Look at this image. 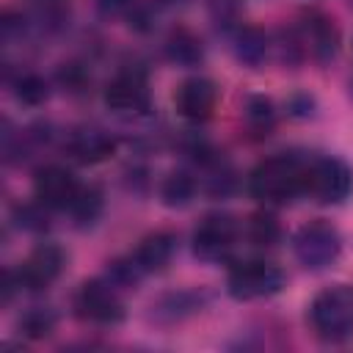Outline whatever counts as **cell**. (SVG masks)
<instances>
[{
	"label": "cell",
	"instance_id": "cell-16",
	"mask_svg": "<svg viewBox=\"0 0 353 353\" xmlns=\"http://www.w3.org/2000/svg\"><path fill=\"white\" fill-rule=\"evenodd\" d=\"M163 50H165V58L176 66H199L204 61L201 39L185 25H176V28L168 30V36L163 41Z\"/></svg>",
	"mask_w": 353,
	"mask_h": 353
},
{
	"label": "cell",
	"instance_id": "cell-14",
	"mask_svg": "<svg viewBox=\"0 0 353 353\" xmlns=\"http://www.w3.org/2000/svg\"><path fill=\"white\" fill-rule=\"evenodd\" d=\"M207 303V295L201 290H174V292H163L160 298L152 301L149 306V320L157 325H174L188 320L190 314L201 312V306Z\"/></svg>",
	"mask_w": 353,
	"mask_h": 353
},
{
	"label": "cell",
	"instance_id": "cell-26",
	"mask_svg": "<svg viewBox=\"0 0 353 353\" xmlns=\"http://www.w3.org/2000/svg\"><path fill=\"white\" fill-rule=\"evenodd\" d=\"M47 210H50V207L41 204L39 199H36V201L17 204V207H14V223H17L19 229H25V232L39 234V232H44V229L50 226V212H47Z\"/></svg>",
	"mask_w": 353,
	"mask_h": 353
},
{
	"label": "cell",
	"instance_id": "cell-11",
	"mask_svg": "<svg viewBox=\"0 0 353 353\" xmlns=\"http://www.w3.org/2000/svg\"><path fill=\"white\" fill-rule=\"evenodd\" d=\"M215 102H218V88L210 77H188L185 83H179L174 94L176 113L193 124L207 121L215 110Z\"/></svg>",
	"mask_w": 353,
	"mask_h": 353
},
{
	"label": "cell",
	"instance_id": "cell-32",
	"mask_svg": "<svg viewBox=\"0 0 353 353\" xmlns=\"http://www.w3.org/2000/svg\"><path fill=\"white\" fill-rule=\"evenodd\" d=\"M350 3H353V0H350Z\"/></svg>",
	"mask_w": 353,
	"mask_h": 353
},
{
	"label": "cell",
	"instance_id": "cell-5",
	"mask_svg": "<svg viewBox=\"0 0 353 353\" xmlns=\"http://www.w3.org/2000/svg\"><path fill=\"white\" fill-rule=\"evenodd\" d=\"M353 190V171L342 157H309L306 193L320 204H342Z\"/></svg>",
	"mask_w": 353,
	"mask_h": 353
},
{
	"label": "cell",
	"instance_id": "cell-7",
	"mask_svg": "<svg viewBox=\"0 0 353 353\" xmlns=\"http://www.w3.org/2000/svg\"><path fill=\"white\" fill-rule=\"evenodd\" d=\"M102 99H105V105L113 113H121V116H143L152 108L149 80H146V74L141 69L127 66V69L116 72L108 80V85L102 91Z\"/></svg>",
	"mask_w": 353,
	"mask_h": 353
},
{
	"label": "cell",
	"instance_id": "cell-21",
	"mask_svg": "<svg viewBox=\"0 0 353 353\" xmlns=\"http://www.w3.org/2000/svg\"><path fill=\"white\" fill-rule=\"evenodd\" d=\"M243 121H245L251 135H256V138L268 135L276 127V108H273V102L268 97H262V94L248 97L245 108H243Z\"/></svg>",
	"mask_w": 353,
	"mask_h": 353
},
{
	"label": "cell",
	"instance_id": "cell-17",
	"mask_svg": "<svg viewBox=\"0 0 353 353\" xmlns=\"http://www.w3.org/2000/svg\"><path fill=\"white\" fill-rule=\"evenodd\" d=\"M232 50H234V58L240 63L256 69V66H262V61L270 52V36L262 28H256V25H240L234 30Z\"/></svg>",
	"mask_w": 353,
	"mask_h": 353
},
{
	"label": "cell",
	"instance_id": "cell-8",
	"mask_svg": "<svg viewBox=\"0 0 353 353\" xmlns=\"http://www.w3.org/2000/svg\"><path fill=\"white\" fill-rule=\"evenodd\" d=\"M237 232L240 229H237V221L232 215H223V212L204 215L199 221V226L193 229V234H190L193 254L204 262H221L234 248Z\"/></svg>",
	"mask_w": 353,
	"mask_h": 353
},
{
	"label": "cell",
	"instance_id": "cell-31",
	"mask_svg": "<svg viewBox=\"0 0 353 353\" xmlns=\"http://www.w3.org/2000/svg\"><path fill=\"white\" fill-rule=\"evenodd\" d=\"M350 88H353V85H350Z\"/></svg>",
	"mask_w": 353,
	"mask_h": 353
},
{
	"label": "cell",
	"instance_id": "cell-1",
	"mask_svg": "<svg viewBox=\"0 0 353 353\" xmlns=\"http://www.w3.org/2000/svg\"><path fill=\"white\" fill-rule=\"evenodd\" d=\"M309 157L295 152H279L259 160L248 174V193L262 204H287L306 193Z\"/></svg>",
	"mask_w": 353,
	"mask_h": 353
},
{
	"label": "cell",
	"instance_id": "cell-20",
	"mask_svg": "<svg viewBox=\"0 0 353 353\" xmlns=\"http://www.w3.org/2000/svg\"><path fill=\"white\" fill-rule=\"evenodd\" d=\"M69 22V0H30V25L55 33Z\"/></svg>",
	"mask_w": 353,
	"mask_h": 353
},
{
	"label": "cell",
	"instance_id": "cell-28",
	"mask_svg": "<svg viewBox=\"0 0 353 353\" xmlns=\"http://www.w3.org/2000/svg\"><path fill=\"white\" fill-rule=\"evenodd\" d=\"M240 6H243V0H210V17H212V22L218 28L221 25L226 28V25H232L237 19Z\"/></svg>",
	"mask_w": 353,
	"mask_h": 353
},
{
	"label": "cell",
	"instance_id": "cell-23",
	"mask_svg": "<svg viewBox=\"0 0 353 353\" xmlns=\"http://www.w3.org/2000/svg\"><path fill=\"white\" fill-rule=\"evenodd\" d=\"M11 85H14V97L28 108H39L50 97V83L39 72H17Z\"/></svg>",
	"mask_w": 353,
	"mask_h": 353
},
{
	"label": "cell",
	"instance_id": "cell-30",
	"mask_svg": "<svg viewBox=\"0 0 353 353\" xmlns=\"http://www.w3.org/2000/svg\"><path fill=\"white\" fill-rule=\"evenodd\" d=\"M287 108H290V116L306 119V116H312V110H314V99H312L309 94H295V97L287 102Z\"/></svg>",
	"mask_w": 353,
	"mask_h": 353
},
{
	"label": "cell",
	"instance_id": "cell-29",
	"mask_svg": "<svg viewBox=\"0 0 353 353\" xmlns=\"http://www.w3.org/2000/svg\"><path fill=\"white\" fill-rule=\"evenodd\" d=\"M94 3L105 17H130L141 0H94Z\"/></svg>",
	"mask_w": 353,
	"mask_h": 353
},
{
	"label": "cell",
	"instance_id": "cell-18",
	"mask_svg": "<svg viewBox=\"0 0 353 353\" xmlns=\"http://www.w3.org/2000/svg\"><path fill=\"white\" fill-rule=\"evenodd\" d=\"M102 207H105V196L97 185H80L77 196L72 199V204L66 207L74 226H91L99 215H102Z\"/></svg>",
	"mask_w": 353,
	"mask_h": 353
},
{
	"label": "cell",
	"instance_id": "cell-27",
	"mask_svg": "<svg viewBox=\"0 0 353 353\" xmlns=\"http://www.w3.org/2000/svg\"><path fill=\"white\" fill-rule=\"evenodd\" d=\"M55 80H58V85H61L66 94H83V91H88V85H91V74H88V69H85V63H77V61L61 63L58 72H55Z\"/></svg>",
	"mask_w": 353,
	"mask_h": 353
},
{
	"label": "cell",
	"instance_id": "cell-3",
	"mask_svg": "<svg viewBox=\"0 0 353 353\" xmlns=\"http://www.w3.org/2000/svg\"><path fill=\"white\" fill-rule=\"evenodd\" d=\"M292 254L306 270H325L342 254V234L331 221H309L295 232Z\"/></svg>",
	"mask_w": 353,
	"mask_h": 353
},
{
	"label": "cell",
	"instance_id": "cell-22",
	"mask_svg": "<svg viewBox=\"0 0 353 353\" xmlns=\"http://www.w3.org/2000/svg\"><path fill=\"white\" fill-rule=\"evenodd\" d=\"M55 325H58V314L50 306H30L17 320V328L25 339H44L55 331Z\"/></svg>",
	"mask_w": 353,
	"mask_h": 353
},
{
	"label": "cell",
	"instance_id": "cell-6",
	"mask_svg": "<svg viewBox=\"0 0 353 353\" xmlns=\"http://www.w3.org/2000/svg\"><path fill=\"white\" fill-rule=\"evenodd\" d=\"M72 309L83 323L94 325H116L124 320V303L108 279L83 281L72 298Z\"/></svg>",
	"mask_w": 353,
	"mask_h": 353
},
{
	"label": "cell",
	"instance_id": "cell-10",
	"mask_svg": "<svg viewBox=\"0 0 353 353\" xmlns=\"http://www.w3.org/2000/svg\"><path fill=\"white\" fill-rule=\"evenodd\" d=\"M63 265H66V251L58 243H41L28 254V259L14 273L22 290L39 292V290H47L63 273Z\"/></svg>",
	"mask_w": 353,
	"mask_h": 353
},
{
	"label": "cell",
	"instance_id": "cell-2",
	"mask_svg": "<svg viewBox=\"0 0 353 353\" xmlns=\"http://www.w3.org/2000/svg\"><path fill=\"white\" fill-rule=\"evenodd\" d=\"M309 323L320 339L342 342L353 336V287H325L309 303Z\"/></svg>",
	"mask_w": 353,
	"mask_h": 353
},
{
	"label": "cell",
	"instance_id": "cell-4",
	"mask_svg": "<svg viewBox=\"0 0 353 353\" xmlns=\"http://www.w3.org/2000/svg\"><path fill=\"white\" fill-rule=\"evenodd\" d=\"M287 276L279 265L265 262V259H245L234 262L226 273V292L234 301H256V298H270L284 287Z\"/></svg>",
	"mask_w": 353,
	"mask_h": 353
},
{
	"label": "cell",
	"instance_id": "cell-19",
	"mask_svg": "<svg viewBox=\"0 0 353 353\" xmlns=\"http://www.w3.org/2000/svg\"><path fill=\"white\" fill-rule=\"evenodd\" d=\"M196 188H199L196 176H190L188 171H171L160 185V201L165 207H174V210L188 207L196 196Z\"/></svg>",
	"mask_w": 353,
	"mask_h": 353
},
{
	"label": "cell",
	"instance_id": "cell-15",
	"mask_svg": "<svg viewBox=\"0 0 353 353\" xmlns=\"http://www.w3.org/2000/svg\"><path fill=\"white\" fill-rule=\"evenodd\" d=\"M174 254H176V234L174 232H152L138 243V248L130 256L138 265V270L146 276V273L165 270L168 262L174 259Z\"/></svg>",
	"mask_w": 353,
	"mask_h": 353
},
{
	"label": "cell",
	"instance_id": "cell-24",
	"mask_svg": "<svg viewBox=\"0 0 353 353\" xmlns=\"http://www.w3.org/2000/svg\"><path fill=\"white\" fill-rule=\"evenodd\" d=\"M245 237L256 248H270V245H276L281 240V223L270 212H256L245 223Z\"/></svg>",
	"mask_w": 353,
	"mask_h": 353
},
{
	"label": "cell",
	"instance_id": "cell-12",
	"mask_svg": "<svg viewBox=\"0 0 353 353\" xmlns=\"http://www.w3.org/2000/svg\"><path fill=\"white\" fill-rule=\"evenodd\" d=\"M77 190H80V185H77L74 174L55 163L41 165L33 176V193L50 210H66L72 204V199L77 196Z\"/></svg>",
	"mask_w": 353,
	"mask_h": 353
},
{
	"label": "cell",
	"instance_id": "cell-13",
	"mask_svg": "<svg viewBox=\"0 0 353 353\" xmlns=\"http://www.w3.org/2000/svg\"><path fill=\"white\" fill-rule=\"evenodd\" d=\"M66 154L83 165L105 163L116 152V138L102 127H74L63 143Z\"/></svg>",
	"mask_w": 353,
	"mask_h": 353
},
{
	"label": "cell",
	"instance_id": "cell-25",
	"mask_svg": "<svg viewBox=\"0 0 353 353\" xmlns=\"http://www.w3.org/2000/svg\"><path fill=\"white\" fill-rule=\"evenodd\" d=\"M204 171H207V176H204V190H207L212 199H226V196L234 190L237 176H234V171H232L221 157L212 160L210 165H204Z\"/></svg>",
	"mask_w": 353,
	"mask_h": 353
},
{
	"label": "cell",
	"instance_id": "cell-9",
	"mask_svg": "<svg viewBox=\"0 0 353 353\" xmlns=\"http://www.w3.org/2000/svg\"><path fill=\"white\" fill-rule=\"evenodd\" d=\"M295 30H298V36H301L303 50L309 52V58L317 61L320 66L331 63V61L339 55V41H342L339 28H336V22H334L328 14H323L320 8L303 11L301 19H298V25H295Z\"/></svg>",
	"mask_w": 353,
	"mask_h": 353
}]
</instances>
